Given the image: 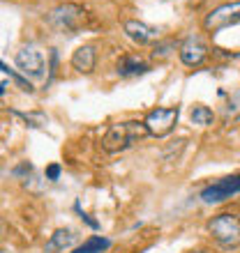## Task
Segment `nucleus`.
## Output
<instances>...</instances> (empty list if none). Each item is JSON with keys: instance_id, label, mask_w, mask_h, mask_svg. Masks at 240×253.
I'll list each match as a JSON object with an SVG mask.
<instances>
[{"instance_id": "1", "label": "nucleus", "mask_w": 240, "mask_h": 253, "mask_svg": "<svg viewBox=\"0 0 240 253\" xmlns=\"http://www.w3.org/2000/svg\"><path fill=\"white\" fill-rule=\"evenodd\" d=\"M150 136L146 129L143 120H125V122H116L107 129V133L102 136V150L109 154L116 152H125L132 145L141 143V140Z\"/></svg>"}, {"instance_id": "2", "label": "nucleus", "mask_w": 240, "mask_h": 253, "mask_svg": "<svg viewBox=\"0 0 240 253\" xmlns=\"http://www.w3.org/2000/svg\"><path fill=\"white\" fill-rule=\"evenodd\" d=\"M206 230L227 251L240 247V216L238 214H231V212L215 214L213 219L206 223Z\"/></svg>"}, {"instance_id": "3", "label": "nucleus", "mask_w": 240, "mask_h": 253, "mask_svg": "<svg viewBox=\"0 0 240 253\" xmlns=\"http://www.w3.org/2000/svg\"><path fill=\"white\" fill-rule=\"evenodd\" d=\"M88 12L76 2H62V5H56L51 12L47 14V23L58 33H79L81 28L86 26Z\"/></svg>"}, {"instance_id": "4", "label": "nucleus", "mask_w": 240, "mask_h": 253, "mask_svg": "<svg viewBox=\"0 0 240 253\" xmlns=\"http://www.w3.org/2000/svg\"><path fill=\"white\" fill-rule=\"evenodd\" d=\"M180 118V108L178 106H157L153 111H148V115L143 118L146 129L150 136L155 138H164L176 129Z\"/></svg>"}, {"instance_id": "5", "label": "nucleus", "mask_w": 240, "mask_h": 253, "mask_svg": "<svg viewBox=\"0 0 240 253\" xmlns=\"http://www.w3.org/2000/svg\"><path fill=\"white\" fill-rule=\"evenodd\" d=\"M238 23H240V0H231V2H224V5L215 7L203 19V28H206L208 33H220V30L234 28Z\"/></svg>"}, {"instance_id": "6", "label": "nucleus", "mask_w": 240, "mask_h": 253, "mask_svg": "<svg viewBox=\"0 0 240 253\" xmlns=\"http://www.w3.org/2000/svg\"><path fill=\"white\" fill-rule=\"evenodd\" d=\"M14 65H16V69H19L23 76H28V79H42V76H44V69H47L44 55H42L40 48H35V46L19 48L16 55H14Z\"/></svg>"}, {"instance_id": "7", "label": "nucleus", "mask_w": 240, "mask_h": 253, "mask_svg": "<svg viewBox=\"0 0 240 253\" xmlns=\"http://www.w3.org/2000/svg\"><path fill=\"white\" fill-rule=\"evenodd\" d=\"M236 193H240V173L213 182L210 187L201 191V200L208 203V205H215V203H224V200L234 198Z\"/></svg>"}, {"instance_id": "8", "label": "nucleus", "mask_w": 240, "mask_h": 253, "mask_svg": "<svg viewBox=\"0 0 240 253\" xmlns=\"http://www.w3.org/2000/svg\"><path fill=\"white\" fill-rule=\"evenodd\" d=\"M178 58L185 67H201L208 58L206 42L201 40V37H196V35L187 37V40L178 46Z\"/></svg>"}, {"instance_id": "9", "label": "nucleus", "mask_w": 240, "mask_h": 253, "mask_svg": "<svg viewBox=\"0 0 240 253\" xmlns=\"http://www.w3.org/2000/svg\"><path fill=\"white\" fill-rule=\"evenodd\" d=\"M122 30L134 44H139V46H148V44H155V42H160V30L146 21H139V19H129L122 23Z\"/></svg>"}, {"instance_id": "10", "label": "nucleus", "mask_w": 240, "mask_h": 253, "mask_svg": "<svg viewBox=\"0 0 240 253\" xmlns=\"http://www.w3.org/2000/svg\"><path fill=\"white\" fill-rule=\"evenodd\" d=\"M116 72H118V76H122V79L143 76V74L150 72V62L136 53H129V55H122V58L116 62Z\"/></svg>"}, {"instance_id": "11", "label": "nucleus", "mask_w": 240, "mask_h": 253, "mask_svg": "<svg viewBox=\"0 0 240 253\" xmlns=\"http://www.w3.org/2000/svg\"><path fill=\"white\" fill-rule=\"evenodd\" d=\"M69 65L79 74H93L95 65H97V51H95L93 44H83V46L76 48L69 58Z\"/></svg>"}, {"instance_id": "12", "label": "nucleus", "mask_w": 240, "mask_h": 253, "mask_svg": "<svg viewBox=\"0 0 240 253\" xmlns=\"http://www.w3.org/2000/svg\"><path fill=\"white\" fill-rule=\"evenodd\" d=\"M74 242H76V233H74L72 228H58L51 235V240L47 242L44 253H65L67 249L74 247Z\"/></svg>"}, {"instance_id": "13", "label": "nucleus", "mask_w": 240, "mask_h": 253, "mask_svg": "<svg viewBox=\"0 0 240 253\" xmlns=\"http://www.w3.org/2000/svg\"><path fill=\"white\" fill-rule=\"evenodd\" d=\"M109 247H111V240L102 237V235H93V237H88L81 247L72 249V253H104Z\"/></svg>"}, {"instance_id": "14", "label": "nucleus", "mask_w": 240, "mask_h": 253, "mask_svg": "<svg viewBox=\"0 0 240 253\" xmlns=\"http://www.w3.org/2000/svg\"><path fill=\"white\" fill-rule=\"evenodd\" d=\"M189 120L199 126H210L215 122V113L213 108H208L206 104H194L189 111Z\"/></svg>"}, {"instance_id": "15", "label": "nucleus", "mask_w": 240, "mask_h": 253, "mask_svg": "<svg viewBox=\"0 0 240 253\" xmlns=\"http://www.w3.org/2000/svg\"><path fill=\"white\" fill-rule=\"evenodd\" d=\"M176 51V42L174 40H160L153 44V60L164 62L167 58H171Z\"/></svg>"}, {"instance_id": "16", "label": "nucleus", "mask_w": 240, "mask_h": 253, "mask_svg": "<svg viewBox=\"0 0 240 253\" xmlns=\"http://www.w3.org/2000/svg\"><path fill=\"white\" fill-rule=\"evenodd\" d=\"M222 115H224V120H236L240 115V92H234L229 94V99L224 101V106H222Z\"/></svg>"}, {"instance_id": "17", "label": "nucleus", "mask_w": 240, "mask_h": 253, "mask_svg": "<svg viewBox=\"0 0 240 253\" xmlns=\"http://www.w3.org/2000/svg\"><path fill=\"white\" fill-rule=\"evenodd\" d=\"M58 175H60V166L58 164H51V166L47 168V177L49 180H58Z\"/></svg>"}, {"instance_id": "18", "label": "nucleus", "mask_w": 240, "mask_h": 253, "mask_svg": "<svg viewBox=\"0 0 240 253\" xmlns=\"http://www.w3.org/2000/svg\"><path fill=\"white\" fill-rule=\"evenodd\" d=\"M164 2H176V5H189L194 0H164Z\"/></svg>"}, {"instance_id": "19", "label": "nucleus", "mask_w": 240, "mask_h": 253, "mask_svg": "<svg viewBox=\"0 0 240 253\" xmlns=\"http://www.w3.org/2000/svg\"><path fill=\"white\" fill-rule=\"evenodd\" d=\"M187 253H206V251H187Z\"/></svg>"}]
</instances>
